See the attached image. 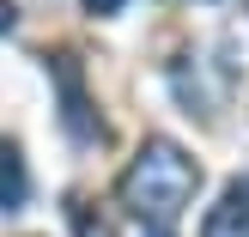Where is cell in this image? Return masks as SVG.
I'll return each instance as SVG.
<instances>
[{
	"label": "cell",
	"instance_id": "4",
	"mask_svg": "<svg viewBox=\"0 0 249 237\" xmlns=\"http://www.w3.org/2000/svg\"><path fill=\"white\" fill-rule=\"evenodd\" d=\"M201 237H249V207L237 201V195H219V207L207 213V225H201Z\"/></svg>",
	"mask_w": 249,
	"mask_h": 237
},
{
	"label": "cell",
	"instance_id": "5",
	"mask_svg": "<svg viewBox=\"0 0 249 237\" xmlns=\"http://www.w3.org/2000/svg\"><path fill=\"white\" fill-rule=\"evenodd\" d=\"M67 219H73V231H79V237H109V225L91 213V201H85V195H67Z\"/></svg>",
	"mask_w": 249,
	"mask_h": 237
},
{
	"label": "cell",
	"instance_id": "2",
	"mask_svg": "<svg viewBox=\"0 0 249 237\" xmlns=\"http://www.w3.org/2000/svg\"><path fill=\"white\" fill-rule=\"evenodd\" d=\"M49 79H55V91H61V128H67L79 146H97V140H104V122H97L91 97H85L79 61H73V55H49Z\"/></svg>",
	"mask_w": 249,
	"mask_h": 237
},
{
	"label": "cell",
	"instance_id": "8",
	"mask_svg": "<svg viewBox=\"0 0 249 237\" xmlns=\"http://www.w3.org/2000/svg\"><path fill=\"white\" fill-rule=\"evenodd\" d=\"M231 195H237V201L249 207V177H237V182H231Z\"/></svg>",
	"mask_w": 249,
	"mask_h": 237
},
{
	"label": "cell",
	"instance_id": "3",
	"mask_svg": "<svg viewBox=\"0 0 249 237\" xmlns=\"http://www.w3.org/2000/svg\"><path fill=\"white\" fill-rule=\"evenodd\" d=\"M24 195H31V177H24V158L12 140H0V213H18Z\"/></svg>",
	"mask_w": 249,
	"mask_h": 237
},
{
	"label": "cell",
	"instance_id": "6",
	"mask_svg": "<svg viewBox=\"0 0 249 237\" xmlns=\"http://www.w3.org/2000/svg\"><path fill=\"white\" fill-rule=\"evenodd\" d=\"M85 12H97V18H109V12H122V0H85Z\"/></svg>",
	"mask_w": 249,
	"mask_h": 237
},
{
	"label": "cell",
	"instance_id": "7",
	"mask_svg": "<svg viewBox=\"0 0 249 237\" xmlns=\"http://www.w3.org/2000/svg\"><path fill=\"white\" fill-rule=\"evenodd\" d=\"M12 24H18V12H12V0H0V36H6Z\"/></svg>",
	"mask_w": 249,
	"mask_h": 237
},
{
	"label": "cell",
	"instance_id": "1",
	"mask_svg": "<svg viewBox=\"0 0 249 237\" xmlns=\"http://www.w3.org/2000/svg\"><path fill=\"white\" fill-rule=\"evenodd\" d=\"M195 189H201V164H195L177 140H146L140 158H134V164L122 170V182H116V195L140 219H152V225L177 219L182 207L195 201Z\"/></svg>",
	"mask_w": 249,
	"mask_h": 237
},
{
	"label": "cell",
	"instance_id": "9",
	"mask_svg": "<svg viewBox=\"0 0 249 237\" xmlns=\"http://www.w3.org/2000/svg\"><path fill=\"white\" fill-rule=\"evenodd\" d=\"M140 237H170V231L164 225H140Z\"/></svg>",
	"mask_w": 249,
	"mask_h": 237
}]
</instances>
